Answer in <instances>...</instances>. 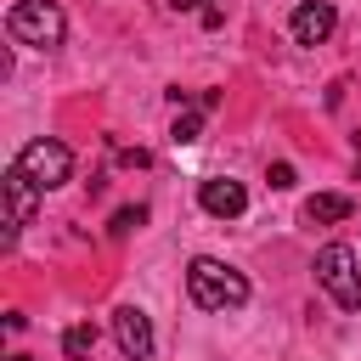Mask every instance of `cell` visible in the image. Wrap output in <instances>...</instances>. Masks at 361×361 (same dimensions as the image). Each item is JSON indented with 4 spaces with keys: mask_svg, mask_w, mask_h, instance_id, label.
I'll return each instance as SVG.
<instances>
[{
    "mask_svg": "<svg viewBox=\"0 0 361 361\" xmlns=\"http://www.w3.org/2000/svg\"><path fill=\"white\" fill-rule=\"evenodd\" d=\"M186 293H192L197 310H243L248 305V276L237 265L214 259V254H197L186 265Z\"/></svg>",
    "mask_w": 361,
    "mask_h": 361,
    "instance_id": "obj_1",
    "label": "cell"
},
{
    "mask_svg": "<svg viewBox=\"0 0 361 361\" xmlns=\"http://www.w3.org/2000/svg\"><path fill=\"white\" fill-rule=\"evenodd\" d=\"M6 34H11L17 45L56 51V45H62V34H68V17H62V6H56V0H17V6L6 11Z\"/></svg>",
    "mask_w": 361,
    "mask_h": 361,
    "instance_id": "obj_2",
    "label": "cell"
},
{
    "mask_svg": "<svg viewBox=\"0 0 361 361\" xmlns=\"http://www.w3.org/2000/svg\"><path fill=\"white\" fill-rule=\"evenodd\" d=\"M316 282L327 288V299L338 310H361V271H355V248L350 243H327L316 254Z\"/></svg>",
    "mask_w": 361,
    "mask_h": 361,
    "instance_id": "obj_3",
    "label": "cell"
},
{
    "mask_svg": "<svg viewBox=\"0 0 361 361\" xmlns=\"http://www.w3.org/2000/svg\"><path fill=\"white\" fill-rule=\"evenodd\" d=\"M39 192H51V186H68V175H73V152L56 141V135H39V141H28L17 158H11Z\"/></svg>",
    "mask_w": 361,
    "mask_h": 361,
    "instance_id": "obj_4",
    "label": "cell"
},
{
    "mask_svg": "<svg viewBox=\"0 0 361 361\" xmlns=\"http://www.w3.org/2000/svg\"><path fill=\"white\" fill-rule=\"evenodd\" d=\"M34 203H39V186L11 164V169H6V248H11V243H17V231L34 220Z\"/></svg>",
    "mask_w": 361,
    "mask_h": 361,
    "instance_id": "obj_5",
    "label": "cell"
},
{
    "mask_svg": "<svg viewBox=\"0 0 361 361\" xmlns=\"http://www.w3.org/2000/svg\"><path fill=\"white\" fill-rule=\"evenodd\" d=\"M113 338H118V350L130 361H147L152 355V322H147V310L141 305H118L113 310Z\"/></svg>",
    "mask_w": 361,
    "mask_h": 361,
    "instance_id": "obj_6",
    "label": "cell"
},
{
    "mask_svg": "<svg viewBox=\"0 0 361 361\" xmlns=\"http://www.w3.org/2000/svg\"><path fill=\"white\" fill-rule=\"evenodd\" d=\"M333 28H338V11H333V0H305V6L288 17V34H293V45H322Z\"/></svg>",
    "mask_w": 361,
    "mask_h": 361,
    "instance_id": "obj_7",
    "label": "cell"
},
{
    "mask_svg": "<svg viewBox=\"0 0 361 361\" xmlns=\"http://www.w3.org/2000/svg\"><path fill=\"white\" fill-rule=\"evenodd\" d=\"M197 203H203L214 220H237V214L248 209V192H243L237 180H226V175H209V180H197Z\"/></svg>",
    "mask_w": 361,
    "mask_h": 361,
    "instance_id": "obj_8",
    "label": "cell"
},
{
    "mask_svg": "<svg viewBox=\"0 0 361 361\" xmlns=\"http://www.w3.org/2000/svg\"><path fill=\"white\" fill-rule=\"evenodd\" d=\"M305 214H310L316 226H333V220H350V214H355V203H350L344 192H316V197L305 203Z\"/></svg>",
    "mask_w": 361,
    "mask_h": 361,
    "instance_id": "obj_9",
    "label": "cell"
},
{
    "mask_svg": "<svg viewBox=\"0 0 361 361\" xmlns=\"http://www.w3.org/2000/svg\"><path fill=\"white\" fill-rule=\"evenodd\" d=\"M203 113H209V107H197V96H192V107H186V113H175L169 141H175V147H192V141L203 135Z\"/></svg>",
    "mask_w": 361,
    "mask_h": 361,
    "instance_id": "obj_10",
    "label": "cell"
},
{
    "mask_svg": "<svg viewBox=\"0 0 361 361\" xmlns=\"http://www.w3.org/2000/svg\"><path fill=\"white\" fill-rule=\"evenodd\" d=\"M62 355H68V361H90V355H96V327H90V322H73V327L62 333Z\"/></svg>",
    "mask_w": 361,
    "mask_h": 361,
    "instance_id": "obj_11",
    "label": "cell"
},
{
    "mask_svg": "<svg viewBox=\"0 0 361 361\" xmlns=\"http://www.w3.org/2000/svg\"><path fill=\"white\" fill-rule=\"evenodd\" d=\"M141 220H147V209H141V203H135V209H118V214H113V237H130Z\"/></svg>",
    "mask_w": 361,
    "mask_h": 361,
    "instance_id": "obj_12",
    "label": "cell"
},
{
    "mask_svg": "<svg viewBox=\"0 0 361 361\" xmlns=\"http://www.w3.org/2000/svg\"><path fill=\"white\" fill-rule=\"evenodd\" d=\"M271 186L288 192V186H293V164H271Z\"/></svg>",
    "mask_w": 361,
    "mask_h": 361,
    "instance_id": "obj_13",
    "label": "cell"
},
{
    "mask_svg": "<svg viewBox=\"0 0 361 361\" xmlns=\"http://www.w3.org/2000/svg\"><path fill=\"white\" fill-rule=\"evenodd\" d=\"M118 164H130V169H147V152H141V147H124V152H118Z\"/></svg>",
    "mask_w": 361,
    "mask_h": 361,
    "instance_id": "obj_14",
    "label": "cell"
},
{
    "mask_svg": "<svg viewBox=\"0 0 361 361\" xmlns=\"http://www.w3.org/2000/svg\"><path fill=\"white\" fill-rule=\"evenodd\" d=\"M11 361H34V355H11Z\"/></svg>",
    "mask_w": 361,
    "mask_h": 361,
    "instance_id": "obj_15",
    "label": "cell"
}]
</instances>
